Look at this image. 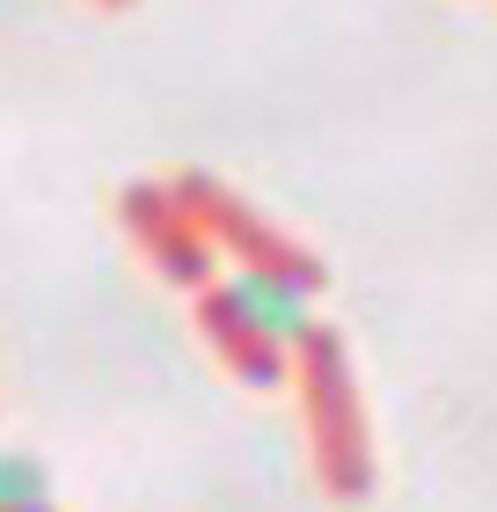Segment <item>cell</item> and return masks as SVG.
Instances as JSON below:
<instances>
[{
	"label": "cell",
	"instance_id": "1",
	"mask_svg": "<svg viewBox=\"0 0 497 512\" xmlns=\"http://www.w3.org/2000/svg\"><path fill=\"white\" fill-rule=\"evenodd\" d=\"M234 330L264 352H286V344H307L315 337V278L307 271H286V264H234L212 293Z\"/></svg>",
	"mask_w": 497,
	"mask_h": 512
},
{
	"label": "cell",
	"instance_id": "2",
	"mask_svg": "<svg viewBox=\"0 0 497 512\" xmlns=\"http://www.w3.org/2000/svg\"><path fill=\"white\" fill-rule=\"evenodd\" d=\"M0 512H52V476L37 469V454L0 447Z\"/></svg>",
	"mask_w": 497,
	"mask_h": 512
}]
</instances>
